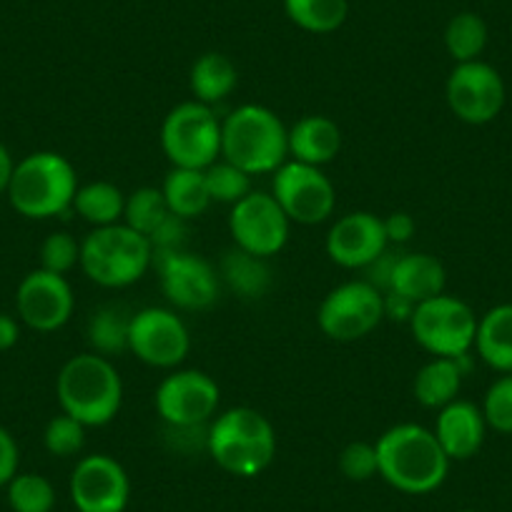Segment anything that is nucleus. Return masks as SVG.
<instances>
[{
  "instance_id": "obj_37",
  "label": "nucleus",
  "mask_w": 512,
  "mask_h": 512,
  "mask_svg": "<svg viewBox=\"0 0 512 512\" xmlns=\"http://www.w3.org/2000/svg\"><path fill=\"white\" fill-rule=\"evenodd\" d=\"M339 470L347 480L367 482L377 475V450L369 442H349L339 455Z\"/></svg>"
},
{
  "instance_id": "obj_43",
  "label": "nucleus",
  "mask_w": 512,
  "mask_h": 512,
  "mask_svg": "<svg viewBox=\"0 0 512 512\" xmlns=\"http://www.w3.org/2000/svg\"><path fill=\"white\" fill-rule=\"evenodd\" d=\"M460 512H477V510H460Z\"/></svg>"
},
{
  "instance_id": "obj_9",
  "label": "nucleus",
  "mask_w": 512,
  "mask_h": 512,
  "mask_svg": "<svg viewBox=\"0 0 512 512\" xmlns=\"http://www.w3.org/2000/svg\"><path fill=\"white\" fill-rule=\"evenodd\" d=\"M384 319V294L367 279L334 287L322 299L317 324L334 342H357L372 334Z\"/></svg>"
},
{
  "instance_id": "obj_3",
  "label": "nucleus",
  "mask_w": 512,
  "mask_h": 512,
  "mask_svg": "<svg viewBox=\"0 0 512 512\" xmlns=\"http://www.w3.org/2000/svg\"><path fill=\"white\" fill-rule=\"evenodd\" d=\"M61 410L86 427H103L116 420L123 402V382L108 357L83 352L68 359L56 379Z\"/></svg>"
},
{
  "instance_id": "obj_16",
  "label": "nucleus",
  "mask_w": 512,
  "mask_h": 512,
  "mask_svg": "<svg viewBox=\"0 0 512 512\" xmlns=\"http://www.w3.org/2000/svg\"><path fill=\"white\" fill-rule=\"evenodd\" d=\"M131 497L126 470L111 455L83 457L71 472V500L81 512H123Z\"/></svg>"
},
{
  "instance_id": "obj_21",
  "label": "nucleus",
  "mask_w": 512,
  "mask_h": 512,
  "mask_svg": "<svg viewBox=\"0 0 512 512\" xmlns=\"http://www.w3.org/2000/svg\"><path fill=\"white\" fill-rule=\"evenodd\" d=\"M342 149V131L327 116H304L289 128V154L292 161L319 166L337 159Z\"/></svg>"
},
{
  "instance_id": "obj_18",
  "label": "nucleus",
  "mask_w": 512,
  "mask_h": 512,
  "mask_svg": "<svg viewBox=\"0 0 512 512\" xmlns=\"http://www.w3.org/2000/svg\"><path fill=\"white\" fill-rule=\"evenodd\" d=\"M327 256L344 269H367L379 254L390 249L384 219L369 211H352L334 221L327 234Z\"/></svg>"
},
{
  "instance_id": "obj_30",
  "label": "nucleus",
  "mask_w": 512,
  "mask_h": 512,
  "mask_svg": "<svg viewBox=\"0 0 512 512\" xmlns=\"http://www.w3.org/2000/svg\"><path fill=\"white\" fill-rule=\"evenodd\" d=\"M487 46V23L477 13H457L445 28V48L457 63L480 61Z\"/></svg>"
},
{
  "instance_id": "obj_24",
  "label": "nucleus",
  "mask_w": 512,
  "mask_h": 512,
  "mask_svg": "<svg viewBox=\"0 0 512 512\" xmlns=\"http://www.w3.org/2000/svg\"><path fill=\"white\" fill-rule=\"evenodd\" d=\"M236 83H239V73H236L231 58L224 53H201L191 66L189 86L194 93V101L206 103V106H214V103L229 98Z\"/></svg>"
},
{
  "instance_id": "obj_40",
  "label": "nucleus",
  "mask_w": 512,
  "mask_h": 512,
  "mask_svg": "<svg viewBox=\"0 0 512 512\" xmlns=\"http://www.w3.org/2000/svg\"><path fill=\"white\" fill-rule=\"evenodd\" d=\"M417 304L410 302V299L400 297V294L387 292L384 294V317L390 319H402V322H410L412 312H415Z\"/></svg>"
},
{
  "instance_id": "obj_42",
  "label": "nucleus",
  "mask_w": 512,
  "mask_h": 512,
  "mask_svg": "<svg viewBox=\"0 0 512 512\" xmlns=\"http://www.w3.org/2000/svg\"><path fill=\"white\" fill-rule=\"evenodd\" d=\"M13 169H16V164H13L11 154H8L6 146L0 144V194H3V191L8 194V186H11V179H13Z\"/></svg>"
},
{
  "instance_id": "obj_44",
  "label": "nucleus",
  "mask_w": 512,
  "mask_h": 512,
  "mask_svg": "<svg viewBox=\"0 0 512 512\" xmlns=\"http://www.w3.org/2000/svg\"><path fill=\"white\" fill-rule=\"evenodd\" d=\"M71 512H81V510H71Z\"/></svg>"
},
{
  "instance_id": "obj_11",
  "label": "nucleus",
  "mask_w": 512,
  "mask_h": 512,
  "mask_svg": "<svg viewBox=\"0 0 512 512\" xmlns=\"http://www.w3.org/2000/svg\"><path fill=\"white\" fill-rule=\"evenodd\" d=\"M191 349L189 329L184 319L164 307H146L131 314L128 352H134L149 367L174 369Z\"/></svg>"
},
{
  "instance_id": "obj_27",
  "label": "nucleus",
  "mask_w": 512,
  "mask_h": 512,
  "mask_svg": "<svg viewBox=\"0 0 512 512\" xmlns=\"http://www.w3.org/2000/svg\"><path fill=\"white\" fill-rule=\"evenodd\" d=\"M73 209L78 211L83 221L98 229V226H111L123 221L126 209V196L111 181H93V184L78 186Z\"/></svg>"
},
{
  "instance_id": "obj_14",
  "label": "nucleus",
  "mask_w": 512,
  "mask_h": 512,
  "mask_svg": "<svg viewBox=\"0 0 512 512\" xmlns=\"http://www.w3.org/2000/svg\"><path fill=\"white\" fill-rule=\"evenodd\" d=\"M445 93L450 111L472 126L495 121L505 106V81L485 61L457 63L447 78Z\"/></svg>"
},
{
  "instance_id": "obj_22",
  "label": "nucleus",
  "mask_w": 512,
  "mask_h": 512,
  "mask_svg": "<svg viewBox=\"0 0 512 512\" xmlns=\"http://www.w3.org/2000/svg\"><path fill=\"white\" fill-rule=\"evenodd\" d=\"M475 349L487 367L512 372V304H497L477 319Z\"/></svg>"
},
{
  "instance_id": "obj_19",
  "label": "nucleus",
  "mask_w": 512,
  "mask_h": 512,
  "mask_svg": "<svg viewBox=\"0 0 512 512\" xmlns=\"http://www.w3.org/2000/svg\"><path fill=\"white\" fill-rule=\"evenodd\" d=\"M485 430L487 422L480 407L457 397L455 402L442 407L432 432L450 460H470L480 452Z\"/></svg>"
},
{
  "instance_id": "obj_26",
  "label": "nucleus",
  "mask_w": 512,
  "mask_h": 512,
  "mask_svg": "<svg viewBox=\"0 0 512 512\" xmlns=\"http://www.w3.org/2000/svg\"><path fill=\"white\" fill-rule=\"evenodd\" d=\"M164 199L166 206L174 216H181L184 221L196 219L204 214L211 204L209 189H206V176L199 169H171L164 179Z\"/></svg>"
},
{
  "instance_id": "obj_4",
  "label": "nucleus",
  "mask_w": 512,
  "mask_h": 512,
  "mask_svg": "<svg viewBox=\"0 0 512 512\" xmlns=\"http://www.w3.org/2000/svg\"><path fill=\"white\" fill-rule=\"evenodd\" d=\"M206 450L229 475L256 477L277 457V432L262 412L231 407L211 422Z\"/></svg>"
},
{
  "instance_id": "obj_2",
  "label": "nucleus",
  "mask_w": 512,
  "mask_h": 512,
  "mask_svg": "<svg viewBox=\"0 0 512 512\" xmlns=\"http://www.w3.org/2000/svg\"><path fill=\"white\" fill-rule=\"evenodd\" d=\"M221 156L249 176L274 174L289 156V128L267 106L244 103L221 121Z\"/></svg>"
},
{
  "instance_id": "obj_33",
  "label": "nucleus",
  "mask_w": 512,
  "mask_h": 512,
  "mask_svg": "<svg viewBox=\"0 0 512 512\" xmlns=\"http://www.w3.org/2000/svg\"><path fill=\"white\" fill-rule=\"evenodd\" d=\"M204 176L211 201L234 206L236 201H241L246 194H251V176L246 174V171L236 169L229 161H216L209 169H204Z\"/></svg>"
},
{
  "instance_id": "obj_20",
  "label": "nucleus",
  "mask_w": 512,
  "mask_h": 512,
  "mask_svg": "<svg viewBox=\"0 0 512 512\" xmlns=\"http://www.w3.org/2000/svg\"><path fill=\"white\" fill-rule=\"evenodd\" d=\"M445 282V267L437 256L425 254V251H412V254L397 256L387 292L400 294V297L420 304L445 294Z\"/></svg>"
},
{
  "instance_id": "obj_1",
  "label": "nucleus",
  "mask_w": 512,
  "mask_h": 512,
  "mask_svg": "<svg viewBox=\"0 0 512 512\" xmlns=\"http://www.w3.org/2000/svg\"><path fill=\"white\" fill-rule=\"evenodd\" d=\"M377 475L405 495L435 492L450 472V457L435 432L415 422L390 427L377 442Z\"/></svg>"
},
{
  "instance_id": "obj_6",
  "label": "nucleus",
  "mask_w": 512,
  "mask_h": 512,
  "mask_svg": "<svg viewBox=\"0 0 512 512\" xmlns=\"http://www.w3.org/2000/svg\"><path fill=\"white\" fill-rule=\"evenodd\" d=\"M78 191V176L71 161L56 151H36L13 169L8 199L28 219H51L66 214Z\"/></svg>"
},
{
  "instance_id": "obj_10",
  "label": "nucleus",
  "mask_w": 512,
  "mask_h": 512,
  "mask_svg": "<svg viewBox=\"0 0 512 512\" xmlns=\"http://www.w3.org/2000/svg\"><path fill=\"white\" fill-rule=\"evenodd\" d=\"M272 196L282 206L289 221L312 226L322 224L334 214L337 191L319 166L287 161L274 171Z\"/></svg>"
},
{
  "instance_id": "obj_15",
  "label": "nucleus",
  "mask_w": 512,
  "mask_h": 512,
  "mask_svg": "<svg viewBox=\"0 0 512 512\" xmlns=\"http://www.w3.org/2000/svg\"><path fill=\"white\" fill-rule=\"evenodd\" d=\"M161 274V289L174 307L186 312H201L214 307L221 292L219 272L206 259L189 251H171L154 256Z\"/></svg>"
},
{
  "instance_id": "obj_25",
  "label": "nucleus",
  "mask_w": 512,
  "mask_h": 512,
  "mask_svg": "<svg viewBox=\"0 0 512 512\" xmlns=\"http://www.w3.org/2000/svg\"><path fill=\"white\" fill-rule=\"evenodd\" d=\"M219 279L229 284L231 292H236L244 299H259L267 294V289L272 287V272H269L267 262L262 256H254L249 251L229 249L221 259L219 267Z\"/></svg>"
},
{
  "instance_id": "obj_12",
  "label": "nucleus",
  "mask_w": 512,
  "mask_h": 512,
  "mask_svg": "<svg viewBox=\"0 0 512 512\" xmlns=\"http://www.w3.org/2000/svg\"><path fill=\"white\" fill-rule=\"evenodd\" d=\"M219 384L201 369H176L156 390V412L174 430H194L214 417L219 407Z\"/></svg>"
},
{
  "instance_id": "obj_32",
  "label": "nucleus",
  "mask_w": 512,
  "mask_h": 512,
  "mask_svg": "<svg viewBox=\"0 0 512 512\" xmlns=\"http://www.w3.org/2000/svg\"><path fill=\"white\" fill-rule=\"evenodd\" d=\"M8 502L13 512H51L56 507V490L36 472H23L8 482Z\"/></svg>"
},
{
  "instance_id": "obj_34",
  "label": "nucleus",
  "mask_w": 512,
  "mask_h": 512,
  "mask_svg": "<svg viewBox=\"0 0 512 512\" xmlns=\"http://www.w3.org/2000/svg\"><path fill=\"white\" fill-rule=\"evenodd\" d=\"M43 445L53 457H73L86 445V425L61 412L53 417L43 432Z\"/></svg>"
},
{
  "instance_id": "obj_38",
  "label": "nucleus",
  "mask_w": 512,
  "mask_h": 512,
  "mask_svg": "<svg viewBox=\"0 0 512 512\" xmlns=\"http://www.w3.org/2000/svg\"><path fill=\"white\" fill-rule=\"evenodd\" d=\"M18 475V445L6 427H0V487Z\"/></svg>"
},
{
  "instance_id": "obj_23",
  "label": "nucleus",
  "mask_w": 512,
  "mask_h": 512,
  "mask_svg": "<svg viewBox=\"0 0 512 512\" xmlns=\"http://www.w3.org/2000/svg\"><path fill=\"white\" fill-rule=\"evenodd\" d=\"M462 359L435 357L415 374L412 390H415L417 402L422 407L442 410V407L457 400L462 387Z\"/></svg>"
},
{
  "instance_id": "obj_41",
  "label": "nucleus",
  "mask_w": 512,
  "mask_h": 512,
  "mask_svg": "<svg viewBox=\"0 0 512 512\" xmlns=\"http://www.w3.org/2000/svg\"><path fill=\"white\" fill-rule=\"evenodd\" d=\"M18 337H21V327H18L16 319L8 317V314H0V352L16 347Z\"/></svg>"
},
{
  "instance_id": "obj_35",
  "label": "nucleus",
  "mask_w": 512,
  "mask_h": 512,
  "mask_svg": "<svg viewBox=\"0 0 512 512\" xmlns=\"http://www.w3.org/2000/svg\"><path fill=\"white\" fill-rule=\"evenodd\" d=\"M482 417H485L487 427L502 432V435H512V372L502 374L490 384V390L485 392V400H482Z\"/></svg>"
},
{
  "instance_id": "obj_29",
  "label": "nucleus",
  "mask_w": 512,
  "mask_h": 512,
  "mask_svg": "<svg viewBox=\"0 0 512 512\" xmlns=\"http://www.w3.org/2000/svg\"><path fill=\"white\" fill-rule=\"evenodd\" d=\"M128 327H131V314L123 307L108 304V307L96 309L86 327L88 344L101 357H116V354L128 352Z\"/></svg>"
},
{
  "instance_id": "obj_36",
  "label": "nucleus",
  "mask_w": 512,
  "mask_h": 512,
  "mask_svg": "<svg viewBox=\"0 0 512 512\" xmlns=\"http://www.w3.org/2000/svg\"><path fill=\"white\" fill-rule=\"evenodd\" d=\"M76 264H81V244L68 231H53L41 246V269L66 277Z\"/></svg>"
},
{
  "instance_id": "obj_17",
  "label": "nucleus",
  "mask_w": 512,
  "mask_h": 512,
  "mask_svg": "<svg viewBox=\"0 0 512 512\" xmlns=\"http://www.w3.org/2000/svg\"><path fill=\"white\" fill-rule=\"evenodd\" d=\"M73 289L63 274L36 269L16 292L18 317L36 332H56L73 314Z\"/></svg>"
},
{
  "instance_id": "obj_8",
  "label": "nucleus",
  "mask_w": 512,
  "mask_h": 512,
  "mask_svg": "<svg viewBox=\"0 0 512 512\" xmlns=\"http://www.w3.org/2000/svg\"><path fill=\"white\" fill-rule=\"evenodd\" d=\"M410 329L415 342L432 357L462 359L475 347L477 317L467 302L440 294L417 304Z\"/></svg>"
},
{
  "instance_id": "obj_7",
  "label": "nucleus",
  "mask_w": 512,
  "mask_h": 512,
  "mask_svg": "<svg viewBox=\"0 0 512 512\" xmlns=\"http://www.w3.org/2000/svg\"><path fill=\"white\" fill-rule=\"evenodd\" d=\"M161 149L176 169H209L221 156V121L214 108L184 101L171 108L161 126Z\"/></svg>"
},
{
  "instance_id": "obj_39",
  "label": "nucleus",
  "mask_w": 512,
  "mask_h": 512,
  "mask_svg": "<svg viewBox=\"0 0 512 512\" xmlns=\"http://www.w3.org/2000/svg\"><path fill=\"white\" fill-rule=\"evenodd\" d=\"M415 229V219L410 214H405V211H395V214L384 219V231H387V241L390 244H405V241H410L415 236Z\"/></svg>"
},
{
  "instance_id": "obj_31",
  "label": "nucleus",
  "mask_w": 512,
  "mask_h": 512,
  "mask_svg": "<svg viewBox=\"0 0 512 512\" xmlns=\"http://www.w3.org/2000/svg\"><path fill=\"white\" fill-rule=\"evenodd\" d=\"M164 191L154 186H141L134 194L126 196V209H123V224L136 229L139 234L151 236L169 216Z\"/></svg>"
},
{
  "instance_id": "obj_13",
  "label": "nucleus",
  "mask_w": 512,
  "mask_h": 512,
  "mask_svg": "<svg viewBox=\"0 0 512 512\" xmlns=\"http://www.w3.org/2000/svg\"><path fill=\"white\" fill-rule=\"evenodd\" d=\"M289 226L292 221L284 214L282 206L272 194H264V191H251L231 206V239L239 249L262 256V259L284 249L289 239Z\"/></svg>"
},
{
  "instance_id": "obj_28",
  "label": "nucleus",
  "mask_w": 512,
  "mask_h": 512,
  "mask_svg": "<svg viewBox=\"0 0 512 512\" xmlns=\"http://www.w3.org/2000/svg\"><path fill=\"white\" fill-rule=\"evenodd\" d=\"M284 11L302 31L327 36L344 26L349 16V0H284Z\"/></svg>"
},
{
  "instance_id": "obj_5",
  "label": "nucleus",
  "mask_w": 512,
  "mask_h": 512,
  "mask_svg": "<svg viewBox=\"0 0 512 512\" xmlns=\"http://www.w3.org/2000/svg\"><path fill=\"white\" fill-rule=\"evenodd\" d=\"M154 264L149 236L123 221L98 226L81 241V269L91 282L106 289H123L139 282Z\"/></svg>"
}]
</instances>
